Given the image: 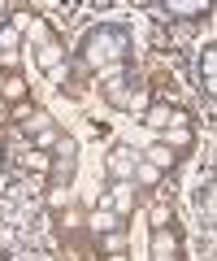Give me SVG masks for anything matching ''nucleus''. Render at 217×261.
<instances>
[{
    "label": "nucleus",
    "mask_w": 217,
    "mask_h": 261,
    "mask_svg": "<svg viewBox=\"0 0 217 261\" xmlns=\"http://www.w3.org/2000/svg\"><path fill=\"white\" fill-rule=\"evenodd\" d=\"M117 65H131V35L122 27H96L83 39V57H78V70H91V74H109Z\"/></svg>",
    "instance_id": "obj_1"
},
{
    "label": "nucleus",
    "mask_w": 217,
    "mask_h": 261,
    "mask_svg": "<svg viewBox=\"0 0 217 261\" xmlns=\"http://www.w3.org/2000/svg\"><path fill=\"white\" fill-rule=\"evenodd\" d=\"M30 39H35V65L44 70V74H52V70H61V65H66V44L48 31V22L30 18Z\"/></svg>",
    "instance_id": "obj_2"
},
{
    "label": "nucleus",
    "mask_w": 217,
    "mask_h": 261,
    "mask_svg": "<svg viewBox=\"0 0 217 261\" xmlns=\"http://www.w3.org/2000/svg\"><path fill=\"white\" fill-rule=\"evenodd\" d=\"M143 122H148L152 130H170V126H191V113L182 109V105H170V100H152L148 109H143Z\"/></svg>",
    "instance_id": "obj_3"
},
{
    "label": "nucleus",
    "mask_w": 217,
    "mask_h": 261,
    "mask_svg": "<svg viewBox=\"0 0 217 261\" xmlns=\"http://www.w3.org/2000/svg\"><path fill=\"white\" fill-rule=\"evenodd\" d=\"M135 166H139V152H135L131 144H117V148L109 152V161H104V170H109L113 183H131V178H135Z\"/></svg>",
    "instance_id": "obj_4"
},
{
    "label": "nucleus",
    "mask_w": 217,
    "mask_h": 261,
    "mask_svg": "<svg viewBox=\"0 0 217 261\" xmlns=\"http://www.w3.org/2000/svg\"><path fill=\"white\" fill-rule=\"evenodd\" d=\"M157 144H161V148H170L174 157H182V152L196 148V130H191V126H170V130H161Z\"/></svg>",
    "instance_id": "obj_5"
},
{
    "label": "nucleus",
    "mask_w": 217,
    "mask_h": 261,
    "mask_svg": "<svg viewBox=\"0 0 217 261\" xmlns=\"http://www.w3.org/2000/svg\"><path fill=\"white\" fill-rule=\"evenodd\" d=\"M104 200H109V209H113V214L126 222V218L135 214V183H113Z\"/></svg>",
    "instance_id": "obj_6"
},
{
    "label": "nucleus",
    "mask_w": 217,
    "mask_h": 261,
    "mask_svg": "<svg viewBox=\"0 0 217 261\" xmlns=\"http://www.w3.org/2000/svg\"><path fill=\"white\" fill-rule=\"evenodd\" d=\"M152 261H182L178 231H152Z\"/></svg>",
    "instance_id": "obj_7"
},
{
    "label": "nucleus",
    "mask_w": 217,
    "mask_h": 261,
    "mask_svg": "<svg viewBox=\"0 0 217 261\" xmlns=\"http://www.w3.org/2000/svg\"><path fill=\"white\" fill-rule=\"evenodd\" d=\"M0 100H9V105L26 100V79L18 70H0Z\"/></svg>",
    "instance_id": "obj_8"
},
{
    "label": "nucleus",
    "mask_w": 217,
    "mask_h": 261,
    "mask_svg": "<svg viewBox=\"0 0 217 261\" xmlns=\"http://www.w3.org/2000/svg\"><path fill=\"white\" fill-rule=\"evenodd\" d=\"M87 226H91V235H104V231H122V218L109 209V200H100V205L91 209V218H87Z\"/></svg>",
    "instance_id": "obj_9"
},
{
    "label": "nucleus",
    "mask_w": 217,
    "mask_h": 261,
    "mask_svg": "<svg viewBox=\"0 0 217 261\" xmlns=\"http://www.w3.org/2000/svg\"><path fill=\"white\" fill-rule=\"evenodd\" d=\"M200 79H204V92L213 96V92H217V48H213V44H208L204 57H200Z\"/></svg>",
    "instance_id": "obj_10"
},
{
    "label": "nucleus",
    "mask_w": 217,
    "mask_h": 261,
    "mask_svg": "<svg viewBox=\"0 0 217 261\" xmlns=\"http://www.w3.org/2000/svg\"><path fill=\"white\" fill-rule=\"evenodd\" d=\"M152 226H157V231H178V226H174V200H157V205H152Z\"/></svg>",
    "instance_id": "obj_11"
},
{
    "label": "nucleus",
    "mask_w": 217,
    "mask_h": 261,
    "mask_svg": "<svg viewBox=\"0 0 217 261\" xmlns=\"http://www.w3.org/2000/svg\"><path fill=\"white\" fill-rule=\"evenodd\" d=\"M143 161H148V166H157L161 174H165V170H174V166H178V157H174L170 148H161V144H152V148L143 152Z\"/></svg>",
    "instance_id": "obj_12"
},
{
    "label": "nucleus",
    "mask_w": 217,
    "mask_h": 261,
    "mask_svg": "<svg viewBox=\"0 0 217 261\" xmlns=\"http://www.w3.org/2000/svg\"><path fill=\"white\" fill-rule=\"evenodd\" d=\"M161 178H165V174H161L157 166H148V161L139 157V166H135V178H131V183H135V187H157Z\"/></svg>",
    "instance_id": "obj_13"
},
{
    "label": "nucleus",
    "mask_w": 217,
    "mask_h": 261,
    "mask_svg": "<svg viewBox=\"0 0 217 261\" xmlns=\"http://www.w3.org/2000/svg\"><path fill=\"white\" fill-rule=\"evenodd\" d=\"M61 135H66V130H61L57 122H52L48 130H39V135H30V140H35V152H52V148H57V140H61Z\"/></svg>",
    "instance_id": "obj_14"
},
{
    "label": "nucleus",
    "mask_w": 217,
    "mask_h": 261,
    "mask_svg": "<svg viewBox=\"0 0 217 261\" xmlns=\"http://www.w3.org/2000/svg\"><path fill=\"white\" fill-rule=\"evenodd\" d=\"M96 244L104 248V257L109 252H126V231H104V235H96Z\"/></svg>",
    "instance_id": "obj_15"
},
{
    "label": "nucleus",
    "mask_w": 217,
    "mask_h": 261,
    "mask_svg": "<svg viewBox=\"0 0 217 261\" xmlns=\"http://www.w3.org/2000/svg\"><path fill=\"white\" fill-rule=\"evenodd\" d=\"M196 209L204 214V222L213 226V178H208V183L200 187V196H196Z\"/></svg>",
    "instance_id": "obj_16"
},
{
    "label": "nucleus",
    "mask_w": 217,
    "mask_h": 261,
    "mask_svg": "<svg viewBox=\"0 0 217 261\" xmlns=\"http://www.w3.org/2000/svg\"><path fill=\"white\" fill-rule=\"evenodd\" d=\"M48 209H52V214H66L70 209V187H52V192H48Z\"/></svg>",
    "instance_id": "obj_17"
},
{
    "label": "nucleus",
    "mask_w": 217,
    "mask_h": 261,
    "mask_svg": "<svg viewBox=\"0 0 217 261\" xmlns=\"http://www.w3.org/2000/svg\"><path fill=\"white\" fill-rule=\"evenodd\" d=\"M48 166H52V152H26V170H35V174H48Z\"/></svg>",
    "instance_id": "obj_18"
},
{
    "label": "nucleus",
    "mask_w": 217,
    "mask_h": 261,
    "mask_svg": "<svg viewBox=\"0 0 217 261\" xmlns=\"http://www.w3.org/2000/svg\"><path fill=\"white\" fill-rule=\"evenodd\" d=\"M78 226H83V214H78V209L70 205L66 214H61V231H66V235H78Z\"/></svg>",
    "instance_id": "obj_19"
},
{
    "label": "nucleus",
    "mask_w": 217,
    "mask_h": 261,
    "mask_svg": "<svg viewBox=\"0 0 217 261\" xmlns=\"http://www.w3.org/2000/svg\"><path fill=\"white\" fill-rule=\"evenodd\" d=\"M100 261H126V252H109V257H100Z\"/></svg>",
    "instance_id": "obj_20"
},
{
    "label": "nucleus",
    "mask_w": 217,
    "mask_h": 261,
    "mask_svg": "<svg viewBox=\"0 0 217 261\" xmlns=\"http://www.w3.org/2000/svg\"><path fill=\"white\" fill-rule=\"evenodd\" d=\"M5 13H9V9H5V5H0V27H5Z\"/></svg>",
    "instance_id": "obj_21"
}]
</instances>
